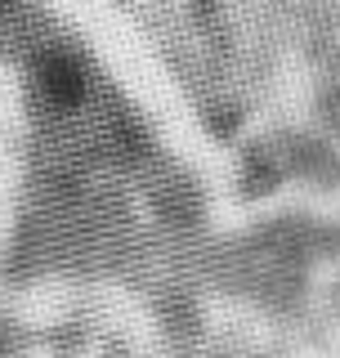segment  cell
Returning a JSON list of instances; mask_svg holds the SVG:
<instances>
[{
  "label": "cell",
  "instance_id": "1",
  "mask_svg": "<svg viewBox=\"0 0 340 358\" xmlns=\"http://www.w3.org/2000/svg\"><path fill=\"white\" fill-rule=\"evenodd\" d=\"M41 85L50 90L59 103H76L85 94V72L67 54H45L41 59Z\"/></svg>",
  "mask_w": 340,
  "mask_h": 358
}]
</instances>
